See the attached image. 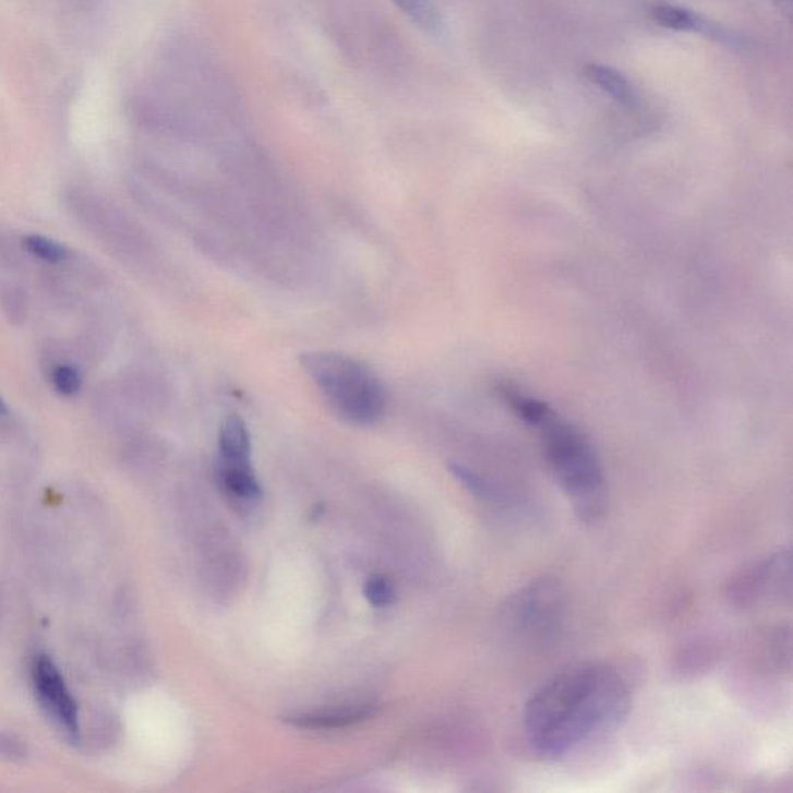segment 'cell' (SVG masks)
Here are the masks:
<instances>
[{
    "label": "cell",
    "instance_id": "3957f363",
    "mask_svg": "<svg viewBox=\"0 0 793 793\" xmlns=\"http://www.w3.org/2000/svg\"><path fill=\"white\" fill-rule=\"evenodd\" d=\"M301 367L319 387L331 411L353 426H371L386 411L387 396L379 375L363 361L339 352H304Z\"/></svg>",
    "mask_w": 793,
    "mask_h": 793
},
{
    "label": "cell",
    "instance_id": "5bb4252c",
    "mask_svg": "<svg viewBox=\"0 0 793 793\" xmlns=\"http://www.w3.org/2000/svg\"><path fill=\"white\" fill-rule=\"evenodd\" d=\"M50 382L59 396L75 397L83 387V375L73 364L62 363L51 371Z\"/></svg>",
    "mask_w": 793,
    "mask_h": 793
},
{
    "label": "cell",
    "instance_id": "ac0fdd59",
    "mask_svg": "<svg viewBox=\"0 0 793 793\" xmlns=\"http://www.w3.org/2000/svg\"><path fill=\"white\" fill-rule=\"evenodd\" d=\"M778 2H783V0H778ZM784 2H791V0H784Z\"/></svg>",
    "mask_w": 793,
    "mask_h": 793
},
{
    "label": "cell",
    "instance_id": "ba28073f",
    "mask_svg": "<svg viewBox=\"0 0 793 793\" xmlns=\"http://www.w3.org/2000/svg\"><path fill=\"white\" fill-rule=\"evenodd\" d=\"M252 442L241 417L228 416L219 431V467L217 470H250Z\"/></svg>",
    "mask_w": 793,
    "mask_h": 793
},
{
    "label": "cell",
    "instance_id": "7a4b0ae2",
    "mask_svg": "<svg viewBox=\"0 0 793 793\" xmlns=\"http://www.w3.org/2000/svg\"><path fill=\"white\" fill-rule=\"evenodd\" d=\"M545 460L582 521H596L606 501L603 465L589 438L567 420L549 412L540 425Z\"/></svg>",
    "mask_w": 793,
    "mask_h": 793
},
{
    "label": "cell",
    "instance_id": "8992f818",
    "mask_svg": "<svg viewBox=\"0 0 793 793\" xmlns=\"http://www.w3.org/2000/svg\"><path fill=\"white\" fill-rule=\"evenodd\" d=\"M36 692L47 710L57 718L59 724L72 736L80 733V714L75 699L70 695L68 685L57 665L50 659L39 658L33 668Z\"/></svg>",
    "mask_w": 793,
    "mask_h": 793
},
{
    "label": "cell",
    "instance_id": "6da1fadb",
    "mask_svg": "<svg viewBox=\"0 0 793 793\" xmlns=\"http://www.w3.org/2000/svg\"><path fill=\"white\" fill-rule=\"evenodd\" d=\"M625 678L604 663H578L549 678L527 702L524 729L537 754L563 758L628 718Z\"/></svg>",
    "mask_w": 793,
    "mask_h": 793
},
{
    "label": "cell",
    "instance_id": "9a60e30c",
    "mask_svg": "<svg viewBox=\"0 0 793 793\" xmlns=\"http://www.w3.org/2000/svg\"><path fill=\"white\" fill-rule=\"evenodd\" d=\"M364 597L374 606H389L396 600V588L389 578L383 577V575H372L364 585Z\"/></svg>",
    "mask_w": 793,
    "mask_h": 793
},
{
    "label": "cell",
    "instance_id": "e0dca14e",
    "mask_svg": "<svg viewBox=\"0 0 793 793\" xmlns=\"http://www.w3.org/2000/svg\"><path fill=\"white\" fill-rule=\"evenodd\" d=\"M9 405H7V401L3 400L2 396H0V416H7L9 414Z\"/></svg>",
    "mask_w": 793,
    "mask_h": 793
},
{
    "label": "cell",
    "instance_id": "277c9868",
    "mask_svg": "<svg viewBox=\"0 0 793 793\" xmlns=\"http://www.w3.org/2000/svg\"><path fill=\"white\" fill-rule=\"evenodd\" d=\"M564 612L562 586L551 578H542L508 600L505 618L526 639L549 640L562 628Z\"/></svg>",
    "mask_w": 793,
    "mask_h": 793
},
{
    "label": "cell",
    "instance_id": "9c48e42d",
    "mask_svg": "<svg viewBox=\"0 0 793 793\" xmlns=\"http://www.w3.org/2000/svg\"><path fill=\"white\" fill-rule=\"evenodd\" d=\"M374 710L375 708L372 706L332 708V710L316 711V713L290 717L287 718V722H290L291 725L300 726V729H339V726L359 724L364 719L371 718L374 714Z\"/></svg>",
    "mask_w": 793,
    "mask_h": 793
},
{
    "label": "cell",
    "instance_id": "4fadbf2b",
    "mask_svg": "<svg viewBox=\"0 0 793 793\" xmlns=\"http://www.w3.org/2000/svg\"><path fill=\"white\" fill-rule=\"evenodd\" d=\"M25 252L47 264H61L70 257V250L64 243L55 241L43 235H28L22 239Z\"/></svg>",
    "mask_w": 793,
    "mask_h": 793
},
{
    "label": "cell",
    "instance_id": "7c38bea8",
    "mask_svg": "<svg viewBox=\"0 0 793 793\" xmlns=\"http://www.w3.org/2000/svg\"><path fill=\"white\" fill-rule=\"evenodd\" d=\"M401 13L407 14L409 20L414 22L417 27L428 33H441L442 20L438 11L435 10L431 0H393Z\"/></svg>",
    "mask_w": 793,
    "mask_h": 793
},
{
    "label": "cell",
    "instance_id": "30bf717a",
    "mask_svg": "<svg viewBox=\"0 0 793 793\" xmlns=\"http://www.w3.org/2000/svg\"><path fill=\"white\" fill-rule=\"evenodd\" d=\"M585 73L590 83L599 86L600 91L610 95L618 105L628 107V109L640 105L639 92L618 70L612 69L610 65L589 64L586 65Z\"/></svg>",
    "mask_w": 793,
    "mask_h": 793
},
{
    "label": "cell",
    "instance_id": "8fae6325",
    "mask_svg": "<svg viewBox=\"0 0 793 793\" xmlns=\"http://www.w3.org/2000/svg\"><path fill=\"white\" fill-rule=\"evenodd\" d=\"M220 485L236 500L254 501L261 496V485L252 470L217 471Z\"/></svg>",
    "mask_w": 793,
    "mask_h": 793
},
{
    "label": "cell",
    "instance_id": "52a82bcc",
    "mask_svg": "<svg viewBox=\"0 0 793 793\" xmlns=\"http://www.w3.org/2000/svg\"><path fill=\"white\" fill-rule=\"evenodd\" d=\"M651 17L660 27L674 29V32L697 33V35L707 36L717 43L729 44L733 47L740 43V38H736L729 29L685 7L660 3V5L652 7Z\"/></svg>",
    "mask_w": 793,
    "mask_h": 793
},
{
    "label": "cell",
    "instance_id": "5b68a950",
    "mask_svg": "<svg viewBox=\"0 0 793 793\" xmlns=\"http://www.w3.org/2000/svg\"><path fill=\"white\" fill-rule=\"evenodd\" d=\"M733 599L752 604L761 600L791 599V551H781L755 564L733 585Z\"/></svg>",
    "mask_w": 793,
    "mask_h": 793
},
{
    "label": "cell",
    "instance_id": "2e32d148",
    "mask_svg": "<svg viewBox=\"0 0 793 793\" xmlns=\"http://www.w3.org/2000/svg\"><path fill=\"white\" fill-rule=\"evenodd\" d=\"M0 754L10 759L24 758L25 745L14 736H0Z\"/></svg>",
    "mask_w": 793,
    "mask_h": 793
}]
</instances>
